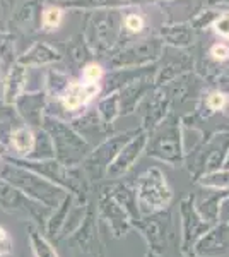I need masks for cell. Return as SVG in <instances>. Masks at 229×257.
<instances>
[{
    "label": "cell",
    "mask_w": 229,
    "mask_h": 257,
    "mask_svg": "<svg viewBox=\"0 0 229 257\" xmlns=\"http://www.w3.org/2000/svg\"><path fill=\"white\" fill-rule=\"evenodd\" d=\"M212 57H214L215 60H226L229 57V48L226 45H215V47L212 48Z\"/></svg>",
    "instance_id": "obj_19"
},
{
    "label": "cell",
    "mask_w": 229,
    "mask_h": 257,
    "mask_svg": "<svg viewBox=\"0 0 229 257\" xmlns=\"http://www.w3.org/2000/svg\"><path fill=\"white\" fill-rule=\"evenodd\" d=\"M24 81V69L23 67H14L11 70L9 77L6 81V89H4V96H6L7 103H12L18 98L21 88H23Z\"/></svg>",
    "instance_id": "obj_13"
},
{
    "label": "cell",
    "mask_w": 229,
    "mask_h": 257,
    "mask_svg": "<svg viewBox=\"0 0 229 257\" xmlns=\"http://www.w3.org/2000/svg\"><path fill=\"white\" fill-rule=\"evenodd\" d=\"M219 221L226 223V225L229 226V197H226L222 202H220V208H219Z\"/></svg>",
    "instance_id": "obj_21"
},
{
    "label": "cell",
    "mask_w": 229,
    "mask_h": 257,
    "mask_svg": "<svg viewBox=\"0 0 229 257\" xmlns=\"http://www.w3.org/2000/svg\"><path fill=\"white\" fill-rule=\"evenodd\" d=\"M11 141L12 146L16 148V151L21 153V155H29L33 151V148H35V136L26 127H21L12 132Z\"/></svg>",
    "instance_id": "obj_12"
},
{
    "label": "cell",
    "mask_w": 229,
    "mask_h": 257,
    "mask_svg": "<svg viewBox=\"0 0 229 257\" xmlns=\"http://www.w3.org/2000/svg\"><path fill=\"white\" fill-rule=\"evenodd\" d=\"M173 194L159 170H151L139 178L137 184V204L140 216L157 213L171 204Z\"/></svg>",
    "instance_id": "obj_3"
},
{
    "label": "cell",
    "mask_w": 229,
    "mask_h": 257,
    "mask_svg": "<svg viewBox=\"0 0 229 257\" xmlns=\"http://www.w3.org/2000/svg\"><path fill=\"white\" fill-rule=\"evenodd\" d=\"M101 74H103V70L99 65H94V64H91V65H87L86 70H84V76H86V79L87 81H91V82H96L101 77Z\"/></svg>",
    "instance_id": "obj_17"
},
{
    "label": "cell",
    "mask_w": 229,
    "mask_h": 257,
    "mask_svg": "<svg viewBox=\"0 0 229 257\" xmlns=\"http://www.w3.org/2000/svg\"><path fill=\"white\" fill-rule=\"evenodd\" d=\"M226 103V96L222 93H214L209 96V106L212 110H220Z\"/></svg>",
    "instance_id": "obj_18"
},
{
    "label": "cell",
    "mask_w": 229,
    "mask_h": 257,
    "mask_svg": "<svg viewBox=\"0 0 229 257\" xmlns=\"http://www.w3.org/2000/svg\"><path fill=\"white\" fill-rule=\"evenodd\" d=\"M142 26H144V23H142V19H140L139 16H128V18H127V28L130 31L137 33V31L142 30Z\"/></svg>",
    "instance_id": "obj_20"
},
{
    "label": "cell",
    "mask_w": 229,
    "mask_h": 257,
    "mask_svg": "<svg viewBox=\"0 0 229 257\" xmlns=\"http://www.w3.org/2000/svg\"><path fill=\"white\" fill-rule=\"evenodd\" d=\"M0 208L7 211L9 214H14L23 221H29L31 225H36L40 230L45 231L47 221L52 213V208L35 201L23 190L16 189L9 182L0 180Z\"/></svg>",
    "instance_id": "obj_2"
},
{
    "label": "cell",
    "mask_w": 229,
    "mask_h": 257,
    "mask_svg": "<svg viewBox=\"0 0 229 257\" xmlns=\"http://www.w3.org/2000/svg\"><path fill=\"white\" fill-rule=\"evenodd\" d=\"M2 177L6 178V182L14 185L16 189L23 190L26 196L41 202V204L48 206V208H52V209L57 208L65 197L60 189L47 184V182H43L41 178L29 175L26 172H21V170L6 168L2 172Z\"/></svg>",
    "instance_id": "obj_5"
},
{
    "label": "cell",
    "mask_w": 229,
    "mask_h": 257,
    "mask_svg": "<svg viewBox=\"0 0 229 257\" xmlns=\"http://www.w3.org/2000/svg\"><path fill=\"white\" fill-rule=\"evenodd\" d=\"M98 91H99V88L96 86V82H89V84H86V86L72 84L62 101H64V106L67 110H76L81 103L89 101Z\"/></svg>",
    "instance_id": "obj_11"
},
{
    "label": "cell",
    "mask_w": 229,
    "mask_h": 257,
    "mask_svg": "<svg viewBox=\"0 0 229 257\" xmlns=\"http://www.w3.org/2000/svg\"><path fill=\"white\" fill-rule=\"evenodd\" d=\"M60 19H62V11L55 9V7H50V9L45 11V14H43V23L50 28L58 26V24H60Z\"/></svg>",
    "instance_id": "obj_16"
},
{
    "label": "cell",
    "mask_w": 229,
    "mask_h": 257,
    "mask_svg": "<svg viewBox=\"0 0 229 257\" xmlns=\"http://www.w3.org/2000/svg\"><path fill=\"white\" fill-rule=\"evenodd\" d=\"M132 230L139 231L147 242L149 250H152L159 257L168 255L174 247H180L169 208L147 214V216H140L139 219L132 221Z\"/></svg>",
    "instance_id": "obj_1"
},
{
    "label": "cell",
    "mask_w": 229,
    "mask_h": 257,
    "mask_svg": "<svg viewBox=\"0 0 229 257\" xmlns=\"http://www.w3.org/2000/svg\"><path fill=\"white\" fill-rule=\"evenodd\" d=\"M215 31L222 36H229V18H220L215 21Z\"/></svg>",
    "instance_id": "obj_22"
},
{
    "label": "cell",
    "mask_w": 229,
    "mask_h": 257,
    "mask_svg": "<svg viewBox=\"0 0 229 257\" xmlns=\"http://www.w3.org/2000/svg\"><path fill=\"white\" fill-rule=\"evenodd\" d=\"M198 182L203 187L215 190H229V170H226V172H210L207 175H203Z\"/></svg>",
    "instance_id": "obj_14"
},
{
    "label": "cell",
    "mask_w": 229,
    "mask_h": 257,
    "mask_svg": "<svg viewBox=\"0 0 229 257\" xmlns=\"http://www.w3.org/2000/svg\"><path fill=\"white\" fill-rule=\"evenodd\" d=\"M28 238L35 257H60L50 238L36 225H31V223L28 225Z\"/></svg>",
    "instance_id": "obj_10"
},
{
    "label": "cell",
    "mask_w": 229,
    "mask_h": 257,
    "mask_svg": "<svg viewBox=\"0 0 229 257\" xmlns=\"http://www.w3.org/2000/svg\"><path fill=\"white\" fill-rule=\"evenodd\" d=\"M70 206H72V199L64 197V201H62L57 208L52 209L50 218L47 221V226H45V231H43L50 240H58V237H60L62 230H64L65 223H67V219H69Z\"/></svg>",
    "instance_id": "obj_9"
},
{
    "label": "cell",
    "mask_w": 229,
    "mask_h": 257,
    "mask_svg": "<svg viewBox=\"0 0 229 257\" xmlns=\"http://www.w3.org/2000/svg\"><path fill=\"white\" fill-rule=\"evenodd\" d=\"M229 255V226L217 221L203 233L193 247V257H226Z\"/></svg>",
    "instance_id": "obj_8"
},
{
    "label": "cell",
    "mask_w": 229,
    "mask_h": 257,
    "mask_svg": "<svg viewBox=\"0 0 229 257\" xmlns=\"http://www.w3.org/2000/svg\"><path fill=\"white\" fill-rule=\"evenodd\" d=\"M145 257H159V255H157V254H154L152 250H147V252H145Z\"/></svg>",
    "instance_id": "obj_23"
},
{
    "label": "cell",
    "mask_w": 229,
    "mask_h": 257,
    "mask_svg": "<svg viewBox=\"0 0 229 257\" xmlns=\"http://www.w3.org/2000/svg\"><path fill=\"white\" fill-rule=\"evenodd\" d=\"M2 257H12V254L11 255H2Z\"/></svg>",
    "instance_id": "obj_24"
},
{
    "label": "cell",
    "mask_w": 229,
    "mask_h": 257,
    "mask_svg": "<svg viewBox=\"0 0 229 257\" xmlns=\"http://www.w3.org/2000/svg\"><path fill=\"white\" fill-rule=\"evenodd\" d=\"M65 240L72 245L77 257H106L105 245L99 237L98 213L93 206L86 209L82 221Z\"/></svg>",
    "instance_id": "obj_4"
},
{
    "label": "cell",
    "mask_w": 229,
    "mask_h": 257,
    "mask_svg": "<svg viewBox=\"0 0 229 257\" xmlns=\"http://www.w3.org/2000/svg\"><path fill=\"white\" fill-rule=\"evenodd\" d=\"M180 255L193 257V247L203 233L210 230L215 223L207 221L195 208L193 197H186L180 204Z\"/></svg>",
    "instance_id": "obj_6"
},
{
    "label": "cell",
    "mask_w": 229,
    "mask_h": 257,
    "mask_svg": "<svg viewBox=\"0 0 229 257\" xmlns=\"http://www.w3.org/2000/svg\"><path fill=\"white\" fill-rule=\"evenodd\" d=\"M98 218L106 223L115 238H123L132 230V219L128 216L127 209L110 194H103L99 197Z\"/></svg>",
    "instance_id": "obj_7"
},
{
    "label": "cell",
    "mask_w": 229,
    "mask_h": 257,
    "mask_svg": "<svg viewBox=\"0 0 229 257\" xmlns=\"http://www.w3.org/2000/svg\"><path fill=\"white\" fill-rule=\"evenodd\" d=\"M12 247H14V242H12L11 233L4 226H0V257L11 255Z\"/></svg>",
    "instance_id": "obj_15"
}]
</instances>
